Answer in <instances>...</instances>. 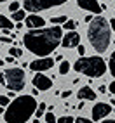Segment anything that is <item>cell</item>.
Segmentation results:
<instances>
[{
  "instance_id": "52a82bcc",
  "label": "cell",
  "mask_w": 115,
  "mask_h": 123,
  "mask_svg": "<svg viewBox=\"0 0 115 123\" xmlns=\"http://www.w3.org/2000/svg\"><path fill=\"white\" fill-rule=\"evenodd\" d=\"M52 66H54V59H51V57H40V59H35L33 62H30V69L37 71V73L47 71Z\"/></svg>"
},
{
  "instance_id": "f35d334b",
  "label": "cell",
  "mask_w": 115,
  "mask_h": 123,
  "mask_svg": "<svg viewBox=\"0 0 115 123\" xmlns=\"http://www.w3.org/2000/svg\"><path fill=\"white\" fill-rule=\"evenodd\" d=\"M113 113H115V109H113Z\"/></svg>"
},
{
  "instance_id": "d4e9b609",
  "label": "cell",
  "mask_w": 115,
  "mask_h": 123,
  "mask_svg": "<svg viewBox=\"0 0 115 123\" xmlns=\"http://www.w3.org/2000/svg\"><path fill=\"white\" fill-rule=\"evenodd\" d=\"M45 121H47V123H54V121H56L54 113H45Z\"/></svg>"
},
{
  "instance_id": "7a4b0ae2",
  "label": "cell",
  "mask_w": 115,
  "mask_h": 123,
  "mask_svg": "<svg viewBox=\"0 0 115 123\" xmlns=\"http://www.w3.org/2000/svg\"><path fill=\"white\" fill-rule=\"evenodd\" d=\"M37 101L33 95H19L12 102H9L7 109L4 111V120L7 123H26L35 114Z\"/></svg>"
},
{
  "instance_id": "d6986e66",
  "label": "cell",
  "mask_w": 115,
  "mask_h": 123,
  "mask_svg": "<svg viewBox=\"0 0 115 123\" xmlns=\"http://www.w3.org/2000/svg\"><path fill=\"white\" fill-rule=\"evenodd\" d=\"M108 66H110V73L115 76V50H113L112 55H110V62H108Z\"/></svg>"
},
{
  "instance_id": "7402d4cb",
  "label": "cell",
  "mask_w": 115,
  "mask_h": 123,
  "mask_svg": "<svg viewBox=\"0 0 115 123\" xmlns=\"http://www.w3.org/2000/svg\"><path fill=\"white\" fill-rule=\"evenodd\" d=\"M58 123H73L75 121V118H72V116H61L59 120H56Z\"/></svg>"
},
{
  "instance_id": "484cf974",
  "label": "cell",
  "mask_w": 115,
  "mask_h": 123,
  "mask_svg": "<svg viewBox=\"0 0 115 123\" xmlns=\"http://www.w3.org/2000/svg\"><path fill=\"white\" fill-rule=\"evenodd\" d=\"M73 123H93V121H91V120H87V118H82V116H80V118H75V121H73Z\"/></svg>"
},
{
  "instance_id": "277c9868",
  "label": "cell",
  "mask_w": 115,
  "mask_h": 123,
  "mask_svg": "<svg viewBox=\"0 0 115 123\" xmlns=\"http://www.w3.org/2000/svg\"><path fill=\"white\" fill-rule=\"evenodd\" d=\"M73 69L77 73H82L89 78H100L106 73V62L103 61V57H80V59L73 64Z\"/></svg>"
},
{
  "instance_id": "ba28073f",
  "label": "cell",
  "mask_w": 115,
  "mask_h": 123,
  "mask_svg": "<svg viewBox=\"0 0 115 123\" xmlns=\"http://www.w3.org/2000/svg\"><path fill=\"white\" fill-rule=\"evenodd\" d=\"M110 113H112L110 104H106V102H96V106L93 108V120L94 121H100L105 116H108Z\"/></svg>"
},
{
  "instance_id": "603a6c76",
  "label": "cell",
  "mask_w": 115,
  "mask_h": 123,
  "mask_svg": "<svg viewBox=\"0 0 115 123\" xmlns=\"http://www.w3.org/2000/svg\"><path fill=\"white\" fill-rule=\"evenodd\" d=\"M9 102H11V99H9L7 95H0V106H2V108L9 106Z\"/></svg>"
},
{
  "instance_id": "44dd1931",
  "label": "cell",
  "mask_w": 115,
  "mask_h": 123,
  "mask_svg": "<svg viewBox=\"0 0 115 123\" xmlns=\"http://www.w3.org/2000/svg\"><path fill=\"white\" fill-rule=\"evenodd\" d=\"M45 109H47V106H45L44 102H40V104L37 106V109H35V114H37V116H40V114L45 113Z\"/></svg>"
},
{
  "instance_id": "e575fe53",
  "label": "cell",
  "mask_w": 115,
  "mask_h": 123,
  "mask_svg": "<svg viewBox=\"0 0 115 123\" xmlns=\"http://www.w3.org/2000/svg\"><path fill=\"white\" fill-rule=\"evenodd\" d=\"M4 111H5V109L2 108V106H0V114H4Z\"/></svg>"
},
{
  "instance_id": "30bf717a",
  "label": "cell",
  "mask_w": 115,
  "mask_h": 123,
  "mask_svg": "<svg viewBox=\"0 0 115 123\" xmlns=\"http://www.w3.org/2000/svg\"><path fill=\"white\" fill-rule=\"evenodd\" d=\"M61 45L65 49H73V47L80 45V35L77 31H68V33L61 38Z\"/></svg>"
},
{
  "instance_id": "4fadbf2b",
  "label": "cell",
  "mask_w": 115,
  "mask_h": 123,
  "mask_svg": "<svg viewBox=\"0 0 115 123\" xmlns=\"http://www.w3.org/2000/svg\"><path fill=\"white\" fill-rule=\"evenodd\" d=\"M77 97H79L80 101L82 99H84V101H94L96 99V92L89 85H86V87H82L79 92H77Z\"/></svg>"
},
{
  "instance_id": "5b68a950",
  "label": "cell",
  "mask_w": 115,
  "mask_h": 123,
  "mask_svg": "<svg viewBox=\"0 0 115 123\" xmlns=\"http://www.w3.org/2000/svg\"><path fill=\"white\" fill-rule=\"evenodd\" d=\"M24 81H26V75L21 68H11L0 73V83L7 87L12 92H19L24 88Z\"/></svg>"
},
{
  "instance_id": "5bb4252c",
  "label": "cell",
  "mask_w": 115,
  "mask_h": 123,
  "mask_svg": "<svg viewBox=\"0 0 115 123\" xmlns=\"http://www.w3.org/2000/svg\"><path fill=\"white\" fill-rule=\"evenodd\" d=\"M12 21L11 19H7L5 16H2L0 14V30H12Z\"/></svg>"
},
{
  "instance_id": "f1b7e54d",
  "label": "cell",
  "mask_w": 115,
  "mask_h": 123,
  "mask_svg": "<svg viewBox=\"0 0 115 123\" xmlns=\"http://www.w3.org/2000/svg\"><path fill=\"white\" fill-rule=\"evenodd\" d=\"M108 24H110V28H112V31H115V18H112Z\"/></svg>"
},
{
  "instance_id": "f546056e",
  "label": "cell",
  "mask_w": 115,
  "mask_h": 123,
  "mask_svg": "<svg viewBox=\"0 0 115 123\" xmlns=\"http://www.w3.org/2000/svg\"><path fill=\"white\" fill-rule=\"evenodd\" d=\"M70 95H72L70 90H65V92H61V97H65V99H66V97H70Z\"/></svg>"
},
{
  "instance_id": "d590c367",
  "label": "cell",
  "mask_w": 115,
  "mask_h": 123,
  "mask_svg": "<svg viewBox=\"0 0 115 123\" xmlns=\"http://www.w3.org/2000/svg\"><path fill=\"white\" fill-rule=\"evenodd\" d=\"M4 62H5V61H2V59H0V66H4Z\"/></svg>"
},
{
  "instance_id": "9c48e42d",
  "label": "cell",
  "mask_w": 115,
  "mask_h": 123,
  "mask_svg": "<svg viewBox=\"0 0 115 123\" xmlns=\"http://www.w3.org/2000/svg\"><path fill=\"white\" fill-rule=\"evenodd\" d=\"M33 87L37 90H40V92H45V90H49L52 87V80L45 75H42V73H37L33 76Z\"/></svg>"
},
{
  "instance_id": "6da1fadb",
  "label": "cell",
  "mask_w": 115,
  "mask_h": 123,
  "mask_svg": "<svg viewBox=\"0 0 115 123\" xmlns=\"http://www.w3.org/2000/svg\"><path fill=\"white\" fill-rule=\"evenodd\" d=\"M63 38V28L52 26V28H38L31 30L23 37V43L31 54L38 57H45L54 52L58 45H61Z\"/></svg>"
},
{
  "instance_id": "ffe728a7",
  "label": "cell",
  "mask_w": 115,
  "mask_h": 123,
  "mask_svg": "<svg viewBox=\"0 0 115 123\" xmlns=\"http://www.w3.org/2000/svg\"><path fill=\"white\" fill-rule=\"evenodd\" d=\"M65 21H66L65 16H52V18H51V23L52 24H63Z\"/></svg>"
},
{
  "instance_id": "4316f807",
  "label": "cell",
  "mask_w": 115,
  "mask_h": 123,
  "mask_svg": "<svg viewBox=\"0 0 115 123\" xmlns=\"http://www.w3.org/2000/svg\"><path fill=\"white\" fill-rule=\"evenodd\" d=\"M77 50H79L80 57H84V54H86V47L84 45H77Z\"/></svg>"
},
{
  "instance_id": "3957f363",
  "label": "cell",
  "mask_w": 115,
  "mask_h": 123,
  "mask_svg": "<svg viewBox=\"0 0 115 123\" xmlns=\"http://www.w3.org/2000/svg\"><path fill=\"white\" fill-rule=\"evenodd\" d=\"M87 38L96 52H106L110 45V24L105 18H93L87 28Z\"/></svg>"
},
{
  "instance_id": "2e32d148",
  "label": "cell",
  "mask_w": 115,
  "mask_h": 123,
  "mask_svg": "<svg viewBox=\"0 0 115 123\" xmlns=\"http://www.w3.org/2000/svg\"><path fill=\"white\" fill-rule=\"evenodd\" d=\"M75 28H77V21H72V19L68 21L66 19V21L63 23V30H66V31H73Z\"/></svg>"
},
{
  "instance_id": "4dcf8cb0",
  "label": "cell",
  "mask_w": 115,
  "mask_h": 123,
  "mask_svg": "<svg viewBox=\"0 0 115 123\" xmlns=\"http://www.w3.org/2000/svg\"><path fill=\"white\" fill-rule=\"evenodd\" d=\"M110 94H115V81L110 83Z\"/></svg>"
},
{
  "instance_id": "d6a6232c",
  "label": "cell",
  "mask_w": 115,
  "mask_h": 123,
  "mask_svg": "<svg viewBox=\"0 0 115 123\" xmlns=\"http://www.w3.org/2000/svg\"><path fill=\"white\" fill-rule=\"evenodd\" d=\"M12 61H14V57H12V55H9V57L5 59V62H12Z\"/></svg>"
},
{
  "instance_id": "8d00e7d4",
  "label": "cell",
  "mask_w": 115,
  "mask_h": 123,
  "mask_svg": "<svg viewBox=\"0 0 115 123\" xmlns=\"http://www.w3.org/2000/svg\"><path fill=\"white\" fill-rule=\"evenodd\" d=\"M0 2H7V0H0Z\"/></svg>"
},
{
  "instance_id": "ac0fdd59",
  "label": "cell",
  "mask_w": 115,
  "mask_h": 123,
  "mask_svg": "<svg viewBox=\"0 0 115 123\" xmlns=\"http://www.w3.org/2000/svg\"><path fill=\"white\" fill-rule=\"evenodd\" d=\"M9 55H12L14 59H16V57H21V55H23V50H21V49H18V47H11V49H9Z\"/></svg>"
},
{
  "instance_id": "9a60e30c",
  "label": "cell",
  "mask_w": 115,
  "mask_h": 123,
  "mask_svg": "<svg viewBox=\"0 0 115 123\" xmlns=\"http://www.w3.org/2000/svg\"><path fill=\"white\" fill-rule=\"evenodd\" d=\"M24 18H26V11H16V12H12V19L16 23H21Z\"/></svg>"
},
{
  "instance_id": "cb8c5ba5",
  "label": "cell",
  "mask_w": 115,
  "mask_h": 123,
  "mask_svg": "<svg viewBox=\"0 0 115 123\" xmlns=\"http://www.w3.org/2000/svg\"><path fill=\"white\" fill-rule=\"evenodd\" d=\"M9 11H11V12L19 11V2H11V4H9Z\"/></svg>"
},
{
  "instance_id": "7c38bea8",
  "label": "cell",
  "mask_w": 115,
  "mask_h": 123,
  "mask_svg": "<svg viewBox=\"0 0 115 123\" xmlns=\"http://www.w3.org/2000/svg\"><path fill=\"white\" fill-rule=\"evenodd\" d=\"M44 24H45L44 18H40V16H37V14H31V16H28V18H26V26H28L30 30L44 28Z\"/></svg>"
},
{
  "instance_id": "83f0119b",
  "label": "cell",
  "mask_w": 115,
  "mask_h": 123,
  "mask_svg": "<svg viewBox=\"0 0 115 123\" xmlns=\"http://www.w3.org/2000/svg\"><path fill=\"white\" fill-rule=\"evenodd\" d=\"M0 40H2L4 43H12V38H9V37H2Z\"/></svg>"
},
{
  "instance_id": "1f68e13d",
  "label": "cell",
  "mask_w": 115,
  "mask_h": 123,
  "mask_svg": "<svg viewBox=\"0 0 115 123\" xmlns=\"http://www.w3.org/2000/svg\"><path fill=\"white\" fill-rule=\"evenodd\" d=\"M84 21H86V23H91V21H93V16H86Z\"/></svg>"
},
{
  "instance_id": "74e56055",
  "label": "cell",
  "mask_w": 115,
  "mask_h": 123,
  "mask_svg": "<svg viewBox=\"0 0 115 123\" xmlns=\"http://www.w3.org/2000/svg\"><path fill=\"white\" fill-rule=\"evenodd\" d=\"M110 2H113V0H110Z\"/></svg>"
},
{
  "instance_id": "8992f818",
  "label": "cell",
  "mask_w": 115,
  "mask_h": 123,
  "mask_svg": "<svg viewBox=\"0 0 115 123\" xmlns=\"http://www.w3.org/2000/svg\"><path fill=\"white\" fill-rule=\"evenodd\" d=\"M70 2V0H24V11H31V12H37V11H47V9H52V7L58 5H63Z\"/></svg>"
},
{
  "instance_id": "8fae6325",
  "label": "cell",
  "mask_w": 115,
  "mask_h": 123,
  "mask_svg": "<svg viewBox=\"0 0 115 123\" xmlns=\"http://www.w3.org/2000/svg\"><path fill=\"white\" fill-rule=\"evenodd\" d=\"M77 5L80 7L82 11H89V12H93V14L103 12L101 11V5H100L98 0H77Z\"/></svg>"
},
{
  "instance_id": "e0dca14e",
  "label": "cell",
  "mask_w": 115,
  "mask_h": 123,
  "mask_svg": "<svg viewBox=\"0 0 115 123\" xmlns=\"http://www.w3.org/2000/svg\"><path fill=\"white\" fill-rule=\"evenodd\" d=\"M68 71H70V62L68 61H61V64H59V75H66Z\"/></svg>"
},
{
  "instance_id": "836d02e7",
  "label": "cell",
  "mask_w": 115,
  "mask_h": 123,
  "mask_svg": "<svg viewBox=\"0 0 115 123\" xmlns=\"http://www.w3.org/2000/svg\"><path fill=\"white\" fill-rule=\"evenodd\" d=\"M101 123H115V120H105V121H101Z\"/></svg>"
}]
</instances>
